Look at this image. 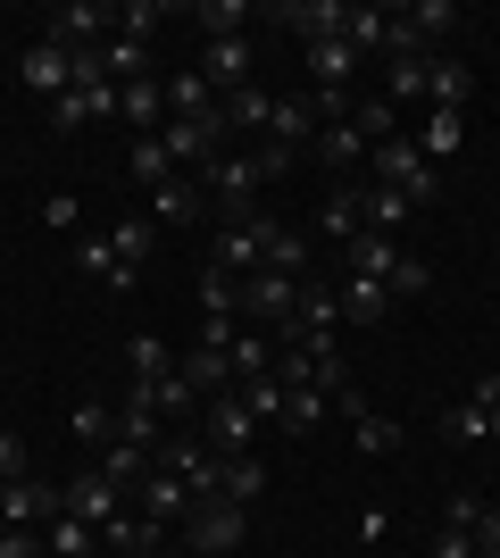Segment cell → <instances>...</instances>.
<instances>
[{"instance_id": "obj_1", "label": "cell", "mask_w": 500, "mask_h": 558, "mask_svg": "<svg viewBox=\"0 0 500 558\" xmlns=\"http://www.w3.org/2000/svg\"><path fill=\"white\" fill-rule=\"evenodd\" d=\"M367 167H376L367 184H392V192L408 201V209H434V201H442V175H434V159L417 150V134L376 142V150H367Z\"/></svg>"}, {"instance_id": "obj_8", "label": "cell", "mask_w": 500, "mask_h": 558, "mask_svg": "<svg viewBox=\"0 0 500 558\" xmlns=\"http://www.w3.org/2000/svg\"><path fill=\"white\" fill-rule=\"evenodd\" d=\"M251 242H259V267H276V276H301V267H309V242H301V233L284 226V217H251Z\"/></svg>"}, {"instance_id": "obj_36", "label": "cell", "mask_w": 500, "mask_h": 558, "mask_svg": "<svg viewBox=\"0 0 500 558\" xmlns=\"http://www.w3.org/2000/svg\"><path fill=\"white\" fill-rule=\"evenodd\" d=\"M351 442L367 450V459H392V450H401V425L383 417V409H358V417H351Z\"/></svg>"}, {"instance_id": "obj_25", "label": "cell", "mask_w": 500, "mask_h": 558, "mask_svg": "<svg viewBox=\"0 0 500 558\" xmlns=\"http://www.w3.org/2000/svg\"><path fill=\"white\" fill-rule=\"evenodd\" d=\"M100 75H109V84H150V50L143 43H125V34H109V43H100Z\"/></svg>"}, {"instance_id": "obj_21", "label": "cell", "mask_w": 500, "mask_h": 558, "mask_svg": "<svg viewBox=\"0 0 500 558\" xmlns=\"http://www.w3.org/2000/svg\"><path fill=\"white\" fill-rule=\"evenodd\" d=\"M175 375H184V384H192V392H200V400L234 392V359H225V350H200V342H192L184 359H175Z\"/></svg>"}, {"instance_id": "obj_32", "label": "cell", "mask_w": 500, "mask_h": 558, "mask_svg": "<svg viewBox=\"0 0 500 558\" xmlns=\"http://www.w3.org/2000/svg\"><path fill=\"white\" fill-rule=\"evenodd\" d=\"M68 434H75L84 450H109V442H118V409H109V400H75Z\"/></svg>"}, {"instance_id": "obj_14", "label": "cell", "mask_w": 500, "mask_h": 558, "mask_svg": "<svg viewBox=\"0 0 500 558\" xmlns=\"http://www.w3.org/2000/svg\"><path fill=\"white\" fill-rule=\"evenodd\" d=\"M342 17H351V0H276V25H292L301 43H326V34H342Z\"/></svg>"}, {"instance_id": "obj_16", "label": "cell", "mask_w": 500, "mask_h": 558, "mask_svg": "<svg viewBox=\"0 0 500 558\" xmlns=\"http://www.w3.org/2000/svg\"><path fill=\"white\" fill-rule=\"evenodd\" d=\"M200 75L217 84V100L242 93V84H251V34H242V43H200Z\"/></svg>"}, {"instance_id": "obj_52", "label": "cell", "mask_w": 500, "mask_h": 558, "mask_svg": "<svg viewBox=\"0 0 500 558\" xmlns=\"http://www.w3.org/2000/svg\"><path fill=\"white\" fill-rule=\"evenodd\" d=\"M434 558H476V534H459V525H442V534H434Z\"/></svg>"}, {"instance_id": "obj_4", "label": "cell", "mask_w": 500, "mask_h": 558, "mask_svg": "<svg viewBox=\"0 0 500 558\" xmlns=\"http://www.w3.org/2000/svg\"><path fill=\"white\" fill-rule=\"evenodd\" d=\"M200 425H209V450H217V459H251L259 417H251V400H242V392H217L209 409H200Z\"/></svg>"}, {"instance_id": "obj_11", "label": "cell", "mask_w": 500, "mask_h": 558, "mask_svg": "<svg viewBox=\"0 0 500 558\" xmlns=\"http://www.w3.org/2000/svg\"><path fill=\"white\" fill-rule=\"evenodd\" d=\"M333 301H342V326H351V333H376L383 308H392V292H383L376 276H342V283H333Z\"/></svg>"}, {"instance_id": "obj_7", "label": "cell", "mask_w": 500, "mask_h": 558, "mask_svg": "<svg viewBox=\"0 0 500 558\" xmlns=\"http://www.w3.org/2000/svg\"><path fill=\"white\" fill-rule=\"evenodd\" d=\"M426 100H434V109H451V117H467V100H476V68H467L459 50H434V59H426Z\"/></svg>"}, {"instance_id": "obj_3", "label": "cell", "mask_w": 500, "mask_h": 558, "mask_svg": "<svg viewBox=\"0 0 500 558\" xmlns=\"http://www.w3.org/2000/svg\"><path fill=\"white\" fill-rule=\"evenodd\" d=\"M242 534H251V509H234V500H192V517H184V550L225 558V550H242Z\"/></svg>"}, {"instance_id": "obj_39", "label": "cell", "mask_w": 500, "mask_h": 558, "mask_svg": "<svg viewBox=\"0 0 500 558\" xmlns=\"http://www.w3.org/2000/svg\"><path fill=\"white\" fill-rule=\"evenodd\" d=\"M317 233H333L342 251H351L358 233H367V226H358V192H351V184H342V192H333V201H326V209H317Z\"/></svg>"}, {"instance_id": "obj_56", "label": "cell", "mask_w": 500, "mask_h": 558, "mask_svg": "<svg viewBox=\"0 0 500 558\" xmlns=\"http://www.w3.org/2000/svg\"><path fill=\"white\" fill-rule=\"evenodd\" d=\"M9 534H17V525H9V517H0V542H9Z\"/></svg>"}, {"instance_id": "obj_54", "label": "cell", "mask_w": 500, "mask_h": 558, "mask_svg": "<svg viewBox=\"0 0 500 558\" xmlns=\"http://www.w3.org/2000/svg\"><path fill=\"white\" fill-rule=\"evenodd\" d=\"M75 258H84V276H100V283H109V267H118V251H109V242H84Z\"/></svg>"}, {"instance_id": "obj_17", "label": "cell", "mask_w": 500, "mask_h": 558, "mask_svg": "<svg viewBox=\"0 0 500 558\" xmlns=\"http://www.w3.org/2000/svg\"><path fill=\"white\" fill-rule=\"evenodd\" d=\"M167 117H225V100H217V84L200 68H175L167 75Z\"/></svg>"}, {"instance_id": "obj_47", "label": "cell", "mask_w": 500, "mask_h": 558, "mask_svg": "<svg viewBox=\"0 0 500 558\" xmlns=\"http://www.w3.org/2000/svg\"><path fill=\"white\" fill-rule=\"evenodd\" d=\"M442 434H451V442H492V425H484V400H459V409H442Z\"/></svg>"}, {"instance_id": "obj_34", "label": "cell", "mask_w": 500, "mask_h": 558, "mask_svg": "<svg viewBox=\"0 0 500 558\" xmlns=\"http://www.w3.org/2000/svg\"><path fill=\"white\" fill-rule=\"evenodd\" d=\"M200 317H242V276H225V267H200Z\"/></svg>"}, {"instance_id": "obj_26", "label": "cell", "mask_w": 500, "mask_h": 558, "mask_svg": "<svg viewBox=\"0 0 500 558\" xmlns=\"http://www.w3.org/2000/svg\"><path fill=\"white\" fill-rule=\"evenodd\" d=\"M408 217H417V209H408L392 184H358V226H367V233H392V226H408Z\"/></svg>"}, {"instance_id": "obj_49", "label": "cell", "mask_w": 500, "mask_h": 558, "mask_svg": "<svg viewBox=\"0 0 500 558\" xmlns=\"http://www.w3.org/2000/svg\"><path fill=\"white\" fill-rule=\"evenodd\" d=\"M17 475H34V466H25V434L0 425V484H17Z\"/></svg>"}, {"instance_id": "obj_37", "label": "cell", "mask_w": 500, "mask_h": 558, "mask_svg": "<svg viewBox=\"0 0 500 558\" xmlns=\"http://www.w3.org/2000/svg\"><path fill=\"white\" fill-rule=\"evenodd\" d=\"M351 125H358V134H367V150H376V142H392V134H401V109H392V100H383V93H358Z\"/></svg>"}, {"instance_id": "obj_24", "label": "cell", "mask_w": 500, "mask_h": 558, "mask_svg": "<svg viewBox=\"0 0 500 558\" xmlns=\"http://www.w3.org/2000/svg\"><path fill=\"white\" fill-rule=\"evenodd\" d=\"M93 466H100V475H109L118 492H143V475H150V450H143V442H125V434H118L109 450H93Z\"/></svg>"}, {"instance_id": "obj_18", "label": "cell", "mask_w": 500, "mask_h": 558, "mask_svg": "<svg viewBox=\"0 0 500 558\" xmlns=\"http://www.w3.org/2000/svg\"><path fill=\"white\" fill-rule=\"evenodd\" d=\"M134 500H143V517H150V525H175V517H192V492H184V475H167V466H150Z\"/></svg>"}, {"instance_id": "obj_27", "label": "cell", "mask_w": 500, "mask_h": 558, "mask_svg": "<svg viewBox=\"0 0 500 558\" xmlns=\"http://www.w3.org/2000/svg\"><path fill=\"white\" fill-rule=\"evenodd\" d=\"M225 359H234V384H259V375H276V333H259V326H242V333H234V350H225Z\"/></svg>"}, {"instance_id": "obj_23", "label": "cell", "mask_w": 500, "mask_h": 558, "mask_svg": "<svg viewBox=\"0 0 500 558\" xmlns=\"http://www.w3.org/2000/svg\"><path fill=\"white\" fill-rule=\"evenodd\" d=\"M401 25H408V34H417L426 50H451V34H459V9H451V0H408V9H401Z\"/></svg>"}, {"instance_id": "obj_48", "label": "cell", "mask_w": 500, "mask_h": 558, "mask_svg": "<svg viewBox=\"0 0 500 558\" xmlns=\"http://www.w3.org/2000/svg\"><path fill=\"white\" fill-rule=\"evenodd\" d=\"M426 283H434V267H426V258H408V251H401V267H392V301H417Z\"/></svg>"}, {"instance_id": "obj_9", "label": "cell", "mask_w": 500, "mask_h": 558, "mask_svg": "<svg viewBox=\"0 0 500 558\" xmlns=\"http://www.w3.org/2000/svg\"><path fill=\"white\" fill-rule=\"evenodd\" d=\"M0 517L42 534L50 517H59V484H42V475H17V484H0Z\"/></svg>"}, {"instance_id": "obj_45", "label": "cell", "mask_w": 500, "mask_h": 558, "mask_svg": "<svg viewBox=\"0 0 500 558\" xmlns=\"http://www.w3.org/2000/svg\"><path fill=\"white\" fill-rule=\"evenodd\" d=\"M234 392L251 400V417H259V425H284V400H292V392L276 384V375H259V384H234Z\"/></svg>"}, {"instance_id": "obj_6", "label": "cell", "mask_w": 500, "mask_h": 558, "mask_svg": "<svg viewBox=\"0 0 500 558\" xmlns=\"http://www.w3.org/2000/svg\"><path fill=\"white\" fill-rule=\"evenodd\" d=\"M109 25H118V9H100V0H68V9H50V34H42V43L100 50V43H109Z\"/></svg>"}, {"instance_id": "obj_44", "label": "cell", "mask_w": 500, "mask_h": 558, "mask_svg": "<svg viewBox=\"0 0 500 558\" xmlns=\"http://www.w3.org/2000/svg\"><path fill=\"white\" fill-rule=\"evenodd\" d=\"M326 409H333V400L317 392V384H301V392L284 400V434H317V425H326Z\"/></svg>"}, {"instance_id": "obj_33", "label": "cell", "mask_w": 500, "mask_h": 558, "mask_svg": "<svg viewBox=\"0 0 500 558\" xmlns=\"http://www.w3.org/2000/svg\"><path fill=\"white\" fill-rule=\"evenodd\" d=\"M317 159L326 167H367V134H358L351 117H342V125H317Z\"/></svg>"}, {"instance_id": "obj_19", "label": "cell", "mask_w": 500, "mask_h": 558, "mask_svg": "<svg viewBox=\"0 0 500 558\" xmlns=\"http://www.w3.org/2000/svg\"><path fill=\"white\" fill-rule=\"evenodd\" d=\"M159 542H167V525H150V517H109L100 525V550L109 558H159Z\"/></svg>"}, {"instance_id": "obj_2", "label": "cell", "mask_w": 500, "mask_h": 558, "mask_svg": "<svg viewBox=\"0 0 500 558\" xmlns=\"http://www.w3.org/2000/svg\"><path fill=\"white\" fill-rule=\"evenodd\" d=\"M292 317H301V276H276V267H259V276L242 283V326L292 333Z\"/></svg>"}, {"instance_id": "obj_5", "label": "cell", "mask_w": 500, "mask_h": 558, "mask_svg": "<svg viewBox=\"0 0 500 558\" xmlns=\"http://www.w3.org/2000/svg\"><path fill=\"white\" fill-rule=\"evenodd\" d=\"M59 509L68 517H84V525H109V517H125V492L109 484V475H100V466H84V475H68V484H59Z\"/></svg>"}, {"instance_id": "obj_35", "label": "cell", "mask_w": 500, "mask_h": 558, "mask_svg": "<svg viewBox=\"0 0 500 558\" xmlns=\"http://www.w3.org/2000/svg\"><path fill=\"white\" fill-rule=\"evenodd\" d=\"M417 150H426V159H459V150H467V117L434 109V117H426V134H417Z\"/></svg>"}, {"instance_id": "obj_57", "label": "cell", "mask_w": 500, "mask_h": 558, "mask_svg": "<svg viewBox=\"0 0 500 558\" xmlns=\"http://www.w3.org/2000/svg\"><path fill=\"white\" fill-rule=\"evenodd\" d=\"M100 558H109V550H100Z\"/></svg>"}, {"instance_id": "obj_20", "label": "cell", "mask_w": 500, "mask_h": 558, "mask_svg": "<svg viewBox=\"0 0 500 558\" xmlns=\"http://www.w3.org/2000/svg\"><path fill=\"white\" fill-rule=\"evenodd\" d=\"M118 117L134 125V134H159V125H167V75H150V84H118Z\"/></svg>"}, {"instance_id": "obj_53", "label": "cell", "mask_w": 500, "mask_h": 558, "mask_svg": "<svg viewBox=\"0 0 500 558\" xmlns=\"http://www.w3.org/2000/svg\"><path fill=\"white\" fill-rule=\"evenodd\" d=\"M0 558H50V550H42V534H34V525H17V534L0 542Z\"/></svg>"}, {"instance_id": "obj_29", "label": "cell", "mask_w": 500, "mask_h": 558, "mask_svg": "<svg viewBox=\"0 0 500 558\" xmlns=\"http://www.w3.org/2000/svg\"><path fill=\"white\" fill-rule=\"evenodd\" d=\"M267 117H276V93H259V84L225 93V134H267Z\"/></svg>"}, {"instance_id": "obj_12", "label": "cell", "mask_w": 500, "mask_h": 558, "mask_svg": "<svg viewBox=\"0 0 500 558\" xmlns=\"http://www.w3.org/2000/svg\"><path fill=\"white\" fill-rule=\"evenodd\" d=\"M200 209H209V192L192 184V175H167L159 192H143V217H150V226H192Z\"/></svg>"}, {"instance_id": "obj_43", "label": "cell", "mask_w": 500, "mask_h": 558, "mask_svg": "<svg viewBox=\"0 0 500 558\" xmlns=\"http://www.w3.org/2000/svg\"><path fill=\"white\" fill-rule=\"evenodd\" d=\"M159 25H167V0H125V9H118V34H125V43H143V50H150Z\"/></svg>"}, {"instance_id": "obj_28", "label": "cell", "mask_w": 500, "mask_h": 558, "mask_svg": "<svg viewBox=\"0 0 500 558\" xmlns=\"http://www.w3.org/2000/svg\"><path fill=\"white\" fill-rule=\"evenodd\" d=\"M392 267H401V242H392V233H358L351 242V276H376L383 292H392Z\"/></svg>"}, {"instance_id": "obj_30", "label": "cell", "mask_w": 500, "mask_h": 558, "mask_svg": "<svg viewBox=\"0 0 500 558\" xmlns=\"http://www.w3.org/2000/svg\"><path fill=\"white\" fill-rule=\"evenodd\" d=\"M125 175H134L143 192H159L167 175H184V167H175V159L159 150V134H134V150H125Z\"/></svg>"}, {"instance_id": "obj_46", "label": "cell", "mask_w": 500, "mask_h": 558, "mask_svg": "<svg viewBox=\"0 0 500 558\" xmlns=\"http://www.w3.org/2000/svg\"><path fill=\"white\" fill-rule=\"evenodd\" d=\"M150 242H159V226H150V217H118V242H109V251H118L125 267H143Z\"/></svg>"}, {"instance_id": "obj_13", "label": "cell", "mask_w": 500, "mask_h": 558, "mask_svg": "<svg viewBox=\"0 0 500 558\" xmlns=\"http://www.w3.org/2000/svg\"><path fill=\"white\" fill-rule=\"evenodd\" d=\"M358 68H367V59H358V50L342 43V34L309 43V75H317V93H358Z\"/></svg>"}, {"instance_id": "obj_22", "label": "cell", "mask_w": 500, "mask_h": 558, "mask_svg": "<svg viewBox=\"0 0 500 558\" xmlns=\"http://www.w3.org/2000/svg\"><path fill=\"white\" fill-rule=\"evenodd\" d=\"M184 25H200V43H242V25H251V9L242 0H192Z\"/></svg>"}, {"instance_id": "obj_40", "label": "cell", "mask_w": 500, "mask_h": 558, "mask_svg": "<svg viewBox=\"0 0 500 558\" xmlns=\"http://www.w3.org/2000/svg\"><path fill=\"white\" fill-rule=\"evenodd\" d=\"M383 100H392V109L426 100V59H383Z\"/></svg>"}, {"instance_id": "obj_51", "label": "cell", "mask_w": 500, "mask_h": 558, "mask_svg": "<svg viewBox=\"0 0 500 558\" xmlns=\"http://www.w3.org/2000/svg\"><path fill=\"white\" fill-rule=\"evenodd\" d=\"M476 558H500V509L484 500V517H476Z\"/></svg>"}, {"instance_id": "obj_55", "label": "cell", "mask_w": 500, "mask_h": 558, "mask_svg": "<svg viewBox=\"0 0 500 558\" xmlns=\"http://www.w3.org/2000/svg\"><path fill=\"white\" fill-rule=\"evenodd\" d=\"M484 425H492V442H500V400H492V409H484Z\"/></svg>"}, {"instance_id": "obj_31", "label": "cell", "mask_w": 500, "mask_h": 558, "mask_svg": "<svg viewBox=\"0 0 500 558\" xmlns=\"http://www.w3.org/2000/svg\"><path fill=\"white\" fill-rule=\"evenodd\" d=\"M42 550H50V558H93V550H100V534L84 525V517H68V509H59V517L42 525Z\"/></svg>"}, {"instance_id": "obj_10", "label": "cell", "mask_w": 500, "mask_h": 558, "mask_svg": "<svg viewBox=\"0 0 500 558\" xmlns=\"http://www.w3.org/2000/svg\"><path fill=\"white\" fill-rule=\"evenodd\" d=\"M17 75H25V93L59 100V93H75V50H59V43H34V50L17 59Z\"/></svg>"}, {"instance_id": "obj_50", "label": "cell", "mask_w": 500, "mask_h": 558, "mask_svg": "<svg viewBox=\"0 0 500 558\" xmlns=\"http://www.w3.org/2000/svg\"><path fill=\"white\" fill-rule=\"evenodd\" d=\"M476 517H484V492H451V517H442V525H459V534H476Z\"/></svg>"}, {"instance_id": "obj_42", "label": "cell", "mask_w": 500, "mask_h": 558, "mask_svg": "<svg viewBox=\"0 0 500 558\" xmlns=\"http://www.w3.org/2000/svg\"><path fill=\"white\" fill-rule=\"evenodd\" d=\"M259 492H267V466H259V459H225V492H217V500H234V509H251Z\"/></svg>"}, {"instance_id": "obj_38", "label": "cell", "mask_w": 500, "mask_h": 558, "mask_svg": "<svg viewBox=\"0 0 500 558\" xmlns=\"http://www.w3.org/2000/svg\"><path fill=\"white\" fill-rule=\"evenodd\" d=\"M125 375H134V384H159V375H175V359H167L159 333H134V342H125Z\"/></svg>"}, {"instance_id": "obj_15", "label": "cell", "mask_w": 500, "mask_h": 558, "mask_svg": "<svg viewBox=\"0 0 500 558\" xmlns=\"http://www.w3.org/2000/svg\"><path fill=\"white\" fill-rule=\"evenodd\" d=\"M267 142L301 159V142H317V100L309 93H284V100H276V117H267Z\"/></svg>"}, {"instance_id": "obj_41", "label": "cell", "mask_w": 500, "mask_h": 558, "mask_svg": "<svg viewBox=\"0 0 500 558\" xmlns=\"http://www.w3.org/2000/svg\"><path fill=\"white\" fill-rule=\"evenodd\" d=\"M150 400H159V417H167V425H192V417H200V409H209V400L192 392L184 375H159V392H150Z\"/></svg>"}]
</instances>
